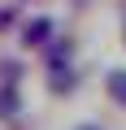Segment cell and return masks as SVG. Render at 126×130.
I'll return each mask as SVG.
<instances>
[{"instance_id": "cell-1", "label": "cell", "mask_w": 126, "mask_h": 130, "mask_svg": "<svg viewBox=\"0 0 126 130\" xmlns=\"http://www.w3.org/2000/svg\"><path fill=\"white\" fill-rule=\"evenodd\" d=\"M78 91V70L70 65H48V95H74Z\"/></svg>"}, {"instance_id": "cell-2", "label": "cell", "mask_w": 126, "mask_h": 130, "mask_svg": "<svg viewBox=\"0 0 126 130\" xmlns=\"http://www.w3.org/2000/svg\"><path fill=\"white\" fill-rule=\"evenodd\" d=\"M52 18H31V22H22V43L26 48H44L48 39H52Z\"/></svg>"}, {"instance_id": "cell-3", "label": "cell", "mask_w": 126, "mask_h": 130, "mask_svg": "<svg viewBox=\"0 0 126 130\" xmlns=\"http://www.w3.org/2000/svg\"><path fill=\"white\" fill-rule=\"evenodd\" d=\"M39 52H44V61H48V65H70V61H74V39H70V35H65V39L52 35Z\"/></svg>"}, {"instance_id": "cell-4", "label": "cell", "mask_w": 126, "mask_h": 130, "mask_svg": "<svg viewBox=\"0 0 126 130\" xmlns=\"http://www.w3.org/2000/svg\"><path fill=\"white\" fill-rule=\"evenodd\" d=\"M18 113H22L18 83H0V121H18Z\"/></svg>"}, {"instance_id": "cell-5", "label": "cell", "mask_w": 126, "mask_h": 130, "mask_svg": "<svg viewBox=\"0 0 126 130\" xmlns=\"http://www.w3.org/2000/svg\"><path fill=\"white\" fill-rule=\"evenodd\" d=\"M104 91H109V100H113V104H122V108H126V70H109Z\"/></svg>"}, {"instance_id": "cell-6", "label": "cell", "mask_w": 126, "mask_h": 130, "mask_svg": "<svg viewBox=\"0 0 126 130\" xmlns=\"http://www.w3.org/2000/svg\"><path fill=\"white\" fill-rule=\"evenodd\" d=\"M26 70H22V61L18 56H0V83H22Z\"/></svg>"}, {"instance_id": "cell-7", "label": "cell", "mask_w": 126, "mask_h": 130, "mask_svg": "<svg viewBox=\"0 0 126 130\" xmlns=\"http://www.w3.org/2000/svg\"><path fill=\"white\" fill-rule=\"evenodd\" d=\"M18 22V9H9V5H0V30H9Z\"/></svg>"}, {"instance_id": "cell-8", "label": "cell", "mask_w": 126, "mask_h": 130, "mask_svg": "<svg viewBox=\"0 0 126 130\" xmlns=\"http://www.w3.org/2000/svg\"><path fill=\"white\" fill-rule=\"evenodd\" d=\"M74 130H100V126H96V121H83V126H74Z\"/></svg>"}]
</instances>
